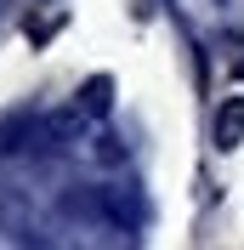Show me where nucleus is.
<instances>
[{
	"mask_svg": "<svg viewBox=\"0 0 244 250\" xmlns=\"http://www.w3.org/2000/svg\"><path fill=\"white\" fill-rule=\"evenodd\" d=\"M239 137H244V97H233L216 114V148H239Z\"/></svg>",
	"mask_w": 244,
	"mask_h": 250,
	"instance_id": "nucleus-1",
	"label": "nucleus"
},
{
	"mask_svg": "<svg viewBox=\"0 0 244 250\" xmlns=\"http://www.w3.org/2000/svg\"><path fill=\"white\" fill-rule=\"evenodd\" d=\"M108 91H114V80H108V74H91V80H85V91H80L85 114H108V103H114Z\"/></svg>",
	"mask_w": 244,
	"mask_h": 250,
	"instance_id": "nucleus-2",
	"label": "nucleus"
},
{
	"mask_svg": "<svg viewBox=\"0 0 244 250\" xmlns=\"http://www.w3.org/2000/svg\"><path fill=\"white\" fill-rule=\"evenodd\" d=\"M239 74H244V62H239Z\"/></svg>",
	"mask_w": 244,
	"mask_h": 250,
	"instance_id": "nucleus-3",
	"label": "nucleus"
}]
</instances>
